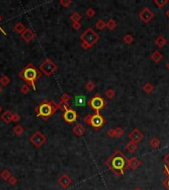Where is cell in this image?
Masks as SVG:
<instances>
[{
	"instance_id": "cell-46",
	"label": "cell",
	"mask_w": 169,
	"mask_h": 190,
	"mask_svg": "<svg viewBox=\"0 0 169 190\" xmlns=\"http://www.w3.org/2000/svg\"><path fill=\"white\" fill-rule=\"evenodd\" d=\"M163 161L165 163V166H169V152L168 154L165 155L164 157V158H163Z\"/></svg>"
},
{
	"instance_id": "cell-42",
	"label": "cell",
	"mask_w": 169,
	"mask_h": 190,
	"mask_svg": "<svg viewBox=\"0 0 169 190\" xmlns=\"http://www.w3.org/2000/svg\"><path fill=\"white\" fill-rule=\"evenodd\" d=\"M21 120V116L19 114L15 113L13 114V117H12V122H15V123H18L19 121Z\"/></svg>"
},
{
	"instance_id": "cell-21",
	"label": "cell",
	"mask_w": 169,
	"mask_h": 190,
	"mask_svg": "<svg viewBox=\"0 0 169 190\" xmlns=\"http://www.w3.org/2000/svg\"><path fill=\"white\" fill-rule=\"evenodd\" d=\"M166 43H167L166 39H165L162 35L158 36L157 38L155 39V44L157 45V47H159V48H163V47L166 45Z\"/></svg>"
},
{
	"instance_id": "cell-19",
	"label": "cell",
	"mask_w": 169,
	"mask_h": 190,
	"mask_svg": "<svg viewBox=\"0 0 169 190\" xmlns=\"http://www.w3.org/2000/svg\"><path fill=\"white\" fill-rule=\"evenodd\" d=\"M126 149L129 152H131V154H134V152L137 149V143H134V142H129L127 145H126Z\"/></svg>"
},
{
	"instance_id": "cell-17",
	"label": "cell",
	"mask_w": 169,
	"mask_h": 190,
	"mask_svg": "<svg viewBox=\"0 0 169 190\" xmlns=\"http://www.w3.org/2000/svg\"><path fill=\"white\" fill-rule=\"evenodd\" d=\"M72 132L77 137H81V136H83L85 133V127L82 126L81 124H76V125L73 127Z\"/></svg>"
},
{
	"instance_id": "cell-8",
	"label": "cell",
	"mask_w": 169,
	"mask_h": 190,
	"mask_svg": "<svg viewBox=\"0 0 169 190\" xmlns=\"http://www.w3.org/2000/svg\"><path fill=\"white\" fill-rule=\"evenodd\" d=\"M77 117H78L77 113H76V111L73 110L72 108L67 109V110L64 111L63 114H62L63 120L65 121V122H66L67 124H72V123H74L75 121L77 120Z\"/></svg>"
},
{
	"instance_id": "cell-32",
	"label": "cell",
	"mask_w": 169,
	"mask_h": 190,
	"mask_svg": "<svg viewBox=\"0 0 169 190\" xmlns=\"http://www.w3.org/2000/svg\"><path fill=\"white\" fill-rule=\"evenodd\" d=\"M153 3L157 5L158 8H163L164 6L168 3V1L167 0H153Z\"/></svg>"
},
{
	"instance_id": "cell-14",
	"label": "cell",
	"mask_w": 169,
	"mask_h": 190,
	"mask_svg": "<svg viewBox=\"0 0 169 190\" xmlns=\"http://www.w3.org/2000/svg\"><path fill=\"white\" fill-rule=\"evenodd\" d=\"M141 166V161L137 157H134L129 160V164H128V169H130L132 170H136Z\"/></svg>"
},
{
	"instance_id": "cell-38",
	"label": "cell",
	"mask_w": 169,
	"mask_h": 190,
	"mask_svg": "<svg viewBox=\"0 0 169 190\" xmlns=\"http://www.w3.org/2000/svg\"><path fill=\"white\" fill-rule=\"evenodd\" d=\"M85 14L88 18H92V17L95 16V10L93 8H88L87 10H86Z\"/></svg>"
},
{
	"instance_id": "cell-35",
	"label": "cell",
	"mask_w": 169,
	"mask_h": 190,
	"mask_svg": "<svg viewBox=\"0 0 169 190\" xmlns=\"http://www.w3.org/2000/svg\"><path fill=\"white\" fill-rule=\"evenodd\" d=\"M20 91L21 93H23L24 95H27L30 91V86L28 84H23L20 87Z\"/></svg>"
},
{
	"instance_id": "cell-44",
	"label": "cell",
	"mask_w": 169,
	"mask_h": 190,
	"mask_svg": "<svg viewBox=\"0 0 169 190\" xmlns=\"http://www.w3.org/2000/svg\"><path fill=\"white\" fill-rule=\"evenodd\" d=\"M72 28L74 30H79L81 28V24L80 22H74V23H72Z\"/></svg>"
},
{
	"instance_id": "cell-3",
	"label": "cell",
	"mask_w": 169,
	"mask_h": 190,
	"mask_svg": "<svg viewBox=\"0 0 169 190\" xmlns=\"http://www.w3.org/2000/svg\"><path fill=\"white\" fill-rule=\"evenodd\" d=\"M58 110V103L54 101H43L36 109L37 116L43 118V120H48L51 115Z\"/></svg>"
},
{
	"instance_id": "cell-4",
	"label": "cell",
	"mask_w": 169,
	"mask_h": 190,
	"mask_svg": "<svg viewBox=\"0 0 169 190\" xmlns=\"http://www.w3.org/2000/svg\"><path fill=\"white\" fill-rule=\"evenodd\" d=\"M80 40L82 48L84 50H88L92 48V46L99 41L100 36L92 28H88L80 35Z\"/></svg>"
},
{
	"instance_id": "cell-13",
	"label": "cell",
	"mask_w": 169,
	"mask_h": 190,
	"mask_svg": "<svg viewBox=\"0 0 169 190\" xmlns=\"http://www.w3.org/2000/svg\"><path fill=\"white\" fill-rule=\"evenodd\" d=\"M35 37H36L35 32H34L33 30L29 29V28H27V29L24 31V33L21 35V38L26 43H30L31 41H33V40L35 39Z\"/></svg>"
},
{
	"instance_id": "cell-16",
	"label": "cell",
	"mask_w": 169,
	"mask_h": 190,
	"mask_svg": "<svg viewBox=\"0 0 169 190\" xmlns=\"http://www.w3.org/2000/svg\"><path fill=\"white\" fill-rule=\"evenodd\" d=\"M12 117H13V113L10 110H6L2 113L1 115V119L4 123L9 124L12 122Z\"/></svg>"
},
{
	"instance_id": "cell-41",
	"label": "cell",
	"mask_w": 169,
	"mask_h": 190,
	"mask_svg": "<svg viewBox=\"0 0 169 190\" xmlns=\"http://www.w3.org/2000/svg\"><path fill=\"white\" fill-rule=\"evenodd\" d=\"M7 182H8V183H9V184H10V185H12V186H13V185H15V184H16V183L18 182V180H17V178H16V177L12 175V176L10 177V178H9V179L7 180Z\"/></svg>"
},
{
	"instance_id": "cell-29",
	"label": "cell",
	"mask_w": 169,
	"mask_h": 190,
	"mask_svg": "<svg viewBox=\"0 0 169 190\" xmlns=\"http://www.w3.org/2000/svg\"><path fill=\"white\" fill-rule=\"evenodd\" d=\"M124 42L127 44V45H132V44L134 43V37L132 36V35H130V34H127V35H125L124 36Z\"/></svg>"
},
{
	"instance_id": "cell-22",
	"label": "cell",
	"mask_w": 169,
	"mask_h": 190,
	"mask_svg": "<svg viewBox=\"0 0 169 190\" xmlns=\"http://www.w3.org/2000/svg\"><path fill=\"white\" fill-rule=\"evenodd\" d=\"M11 176H12V173L10 172V170L8 169H3L1 172H0V177H1L2 179L6 180V181H7Z\"/></svg>"
},
{
	"instance_id": "cell-15",
	"label": "cell",
	"mask_w": 169,
	"mask_h": 190,
	"mask_svg": "<svg viewBox=\"0 0 169 190\" xmlns=\"http://www.w3.org/2000/svg\"><path fill=\"white\" fill-rule=\"evenodd\" d=\"M74 103L77 107H84L87 104V100L84 95H77L74 98Z\"/></svg>"
},
{
	"instance_id": "cell-51",
	"label": "cell",
	"mask_w": 169,
	"mask_h": 190,
	"mask_svg": "<svg viewBox=\"0 0 169 190\" xmlns=\"http://www.w3.org/2000/svg\"><path fill=\"white\" fill-rule=\"evenodd\" d=\"M2 112V107H1V105H0V113Z\"/></svg>"
},
{
	"instance_id": "cell-33",
	"label": "cell",
	"mask_w": 169,
	"mask_h": 190,
	"mask_svg": "<svg viewBox=\"0 0 169 190\" xmlns=\"http://www.w3.org/2000/svg\"><path fill=\"white\" fill-rule=\"evenodd\" d=\"M85 88L87 91L89 92H91V91H93V90L95 89V83L92 81V80H89V81L86 83L85 84Z\"/></svg>"
},
{
	"instance_id": "cell-37",
	"label": "cell",
	"mask_w": 169,
	"mask_h": 190,
	"mask_svg": "<svg viewBox=\"0 0 169 190\" xmlns=\"http://www.w3.org/2000/svg\"><path fill=\"white\" fill-rule=\"evenodd\" d=\"M71 0H60V4L62 6L63 8H67L68 6L71 5Z\"/></svg>"
},
{
	"instance_id": "cell-18",
	"label": "cell",
	"mask_w": 169,
	"mask_h": 190,
	"mask_svg": "<svg viewBox=\"0 0 169 190\" xmlns=\"http://www.w3.org/2000/svg\"><path fill=\"white\" fill-rule=\"evenodd\" d=\"M27 29V28L24 26L23 23H21V22H18V23L15 25L13 30L14 32H16L17 34H19V35H22V34L24 33V31H25Z\"/></svg>"
},
{
	"instance_id": "cell-10",
	"label": "cell",
	"mask_w": 169,
	"mask_h": 190,
	"mask_svg": "<svg viewBox=\"0 0 169 190\" xmlns=\"http://www.w3.org/2000/svg\"><path fill=\"white\" fill-rule=\"evenodd\" d=\"M139 16L140 18V20L143 22H144V23H149V22L154 18V13L150 11L149 8L145 7L140 12Z\"/></svg>"
},
{
	"instance_id": "cell-24",
	"label": "cell",
	"mask_w": 169,
	"mask_h": 190,
	"mask_svg": "<svg viewBox=\"0 0 169 190\" xmlns=\"http://www.w3.org/2000/svg\"><path fill=\"white\" fill-rule=\"evenodd\" d=\"M160 144H161V142L159 141L157 138H152L149 142L150 147H151L152 149H158L159 147H160Z\"/></svg>"
},
{
	"instance_id": "cell-30",
	"label": "cell",
	"mask_w": 169,
	"mask_h": 190,
	"mask_svg": "<svg viewBox=\"0 0 169 190\" xmlns=\"http://www.w3.org/2000/svg\"><path fill=\"white\" fill-rule=\"evenodd\" d=\"M95 27H96L98 30H104L106 28V23L102 19H100V20H98L96 22V24H95Z\"/></svg>"
},
{
	"instance_id": "cell-28",
	"label": "cell",
	"mask_w": 169,
	"mask_h": 190,
	"mask_svg": "<svg viewBox=\"0 0 169 190\" xmlns=\"http://www.w3.org/2000/svg\"><path fill=\"white\" fill-rule=\"evenodd\" d=\"M9 83H10V78L7 75H2L0 77V84L2 86H7Z\"/></svg>"
},
{
	"instance_id": "cell-48",
	"label": "cell",
	"mask_w": 169,
	"mask_h": 190,
	"mask_svg": "<svg viewBox=\"0 0 169 190\" xmlns=\"http://www.w3.org/2000/svg\"><path fill=\"white\" fill-rule=\"evenodd\" d=\"M165 15H166L167 18H169V8L166 10V12H165Z\"/></svg>"
},
{
	"instance_id": "cell-50",
	"label": "cell",
	"mask_w": 169,
	"mask_h": 190,
	"mask_svg": "<svg viewBox=\"0 0 169 190\" xmlns=\"http://www.w3.org/2000/svg\"><path fill=\"white\" fill-rule=\"evenodd\" d=\"M134 190H141V189H140V187H137V188H134Z\"/></svg>"
},
{
	"instance_id": "cell-9",
	"label": "cell",
	"mask_w": 169,
	"mask_h": 190,
	"mask_svg": "<svg viewBox=\"0 0 169 190\" xmlns=\"http://www.w3.org/2000/svg\"><path fill=\"white\" fill-rule=\"evenodd\" d=\"M105 124V119L101 116L100 113H95L91 117V124L90 126L93 127V129L98 130Z\"/></svg>"
},
{
	"instance_id": "cell-20",
	"label": "cell",
	"mask_w": 169,
	"mask_h": 190,
	"mask_svg": "<svg viewBox=\"0 0 169 190\" xmlns=\"http://www.w3.org/2000/svg\"><path fill=\"white\" fill-rule=\"evenodd\" d=\"M151 60L154 61V63H159L161 60H162V58H163V55H162V54L159 51H154L152 52V55H151Z\"/></svg>"
},
{
	"instance_id": "cell-26",
	"label": "cell",
	"mask_w": 169,
	"mask_h": 190,
	"mask_svg": "<svg viewBox=\"0 0 169 190\" xmlns=\"http://www.w3.org/2000/svg\"><path fill=\"white\" fill-rule=\"evenodd\" d=\"M81 15L77 13V12H73V13L70 15V20L72 21V23H74V22H80L81 20Z\"/></svg>"
},
{
	"instance_id": "cell-5",
	"label": "cell",
	"mask_w": 169,
	"mask_h": 190,
	"mask_svg": "<svg viewBox=\"0 0 169 190\" xmlns=\"http://www.w3.org/2000/svg\"><path fill=\"white\" fill-rule=\"evenodd\" d=\"M57 64L54 63L51 58H46L40 65V71L42 73H44L45 75L51 76L57 71Z\"/></svg>"
},
{
	"instance_id": "cell-43",
	"label": "cell",
	"mask_w": 169,
	"mask_h": 190,
	"mask_svg": "<svg viewBox=\"0 0 169 190\" xmlns=\"http://www.w3.org/2000/svg\"><path fill=\"white\" fill-rule=\"evenodd\" d=\"M91 117H92V115L90 114H87L86 116L84 117V121H85V123L87 124V125L90 126V124H91Z\"/></svg>"
},
{
	"instance_id": "cell-52",
	"label": "cell",
	"mask_w": 169,
	"mask_h": 190,
	"mask_svg": "<svg viewBox=\"0 0 169 190\" xmlns=\"http://www.w3.org/2000/svg\"><path fill=\"white\" fill-rule=\"evenodd\" d=\"M1 92H2V88L0 87V93H1Z\"/></svg>"
},
{
	"instance_id": "cell-49",
	"label": "cell",
	"mask_w": 169,
	"mask_h": 190,
	"mask_svg": "<svg viewBox=\"0 0 169 190\" xmlns=\"http://www.w3.org/2000/svg\"><path fill=\"white\" fill-rule=\"evenodd\" d=\"M166 68H167V69L169 70V61H168V63L166 64Z\"/></svg>"
},
{
	"instance_id": "cell-25",
	"label": "cell",
	"mask_w": 169,
	"mask_h": 190,
	"mask_svg": "<svg viewBox=\"0 0 169 190\" xmlns=\"http://www.w3.org/2000/svg\"><path fill=\"white\" fill-rule=\"evenodd\" d=\"M106 27L108 28L109 30H111V31L115 30L117 28V22L114 19H109L108 22L106 23Z\"/></svg>"
},
{
	"instance_id": "cell-39",
	"label": "cell",
	"mask_w": 169,
	"mask_h": 190,
	"mask_svg": "<svg viewBox=\"0 0 169 190\" xmlns=\"http://www.w3.org/2000/svg\"><path fill=\"white\" fill-rule=\"evenodd\" d=\"M164 170H165V173L167 174V179L165 180V182H164V184L165 186L169 189V169H168V166H164Z\"/></svg>"
},
{
	"instance_id": "cell-2",
	"label": "cell",
	"mask_w": 169,
	"mask_h": 190,
	"mask_svg": "<svg viewBox=\"0 0 169 190\" xmlns=\"http://www.w3.org/2000/svg\"><path fill=\"white\" fill-rule=\"evenodd\" d=\"M19 76L25 81L29 86H31L34 90H36V81L41 77V73L34 64H29L25 68L20 71Z\"/></svg>"
},
{
	"instance_id": "cell-34",
	"label": "cell",
	"mask_w": 169,
	"mask_h": 190,
	"mask_svg": "<svg viewBox=\"0 0 169 190\" xmlns=\"http://www.w3.org/2000/svg\"><path fill=\"white\" fill-rule=\"evenodd\" d=\"M105 95H106L107 98L112 99V98H114V96L116 95V93H115V91H114L112 88H109V89H107L106 91H105Z\"/></svg>"
},
{
	"instance_id": "cell-1",
	"label": "cell",
	"mask_w": 169,
	"mask_h": 190,
	"mask_svg": "<svg viewBox=\"0 0 169 190\" xmlns=\"http://www.w3.org/2000/svg\"><path fill=\"white\" fill-rule=\"evenodd\" d=\"M128 157L120 151L114 152L106 161V166L118 176H121L125 173L126 169H128Z\"/></svg>"
},
{
	"instance_id": "cell-6",
	"label": "cell",
	"mask_w": 169,
	"mask_h": 190,
	"mask_svg": "<svg viewBox=\"0 0 169 190\" xmlns=\"http://www.w3.org/2000/svg\"><path fill=\"white\" fill-rule=\"evenodd\" d=\"M87 104L93 109L95 113H99L101 109H103L106 106V102L99 94H95L93 97L87 102Z\"/></svg>"
},
{
	"instance_id": "cell-23",
	"label": "cell",
	"mask_w": 169,
	"mask_h": 190,
	"mask_svg": "<svg viewBox=\"0 0 169 190\" xmlns=\"http://www.w3.org/2000/svg\"><path fill=\"white\" fill-rule=\"evenodd\" d=\"M153 90H154V87H153V85L150 82H146L145 84L143 85V91L147 93V94H151Z\"/></svg>"
},
{
	"instance_id": "cell-12",
	"label": "cell",
	"mask_w": 169,
	"mask_h": 190,
	"mask_svg": "<svg viewBox=\"0 0 169 190\" xmlns=\"http://www.w3.org/2000/svg\"><path fill=\"white\" fill-rule=\"evenodd\" d=\"M57 182H58V184L61 186V187L64 188V189H66V188H68L70 185H71L72 179L70 178V177L67 175V174L63 173V174H61L60 177L58 178Z\"/></svg>"
},
{
	"instance_id": "cell-36",
	"label": "cell",
	"mask_w": 169,
	"mask_h": 190,
	"mask_svg": "<svg viewBox=\"0 0 169 190\" xmlns=\"http://www.w3.org/2000/svg\"><path fill=\"white\" fill-rule=\"evenodd\" d=\"M115 130H116V137L117 138H122V137L125 135V131L123 130L121 127H117Z\"/></svg>"
},
{
	"instance_id": "cell-40",
	"label": "cell",
	"mask_w": 169,
	"mask_h": 190,
	"mask_svg": "<svg viewBox=\"0 0 169 190\" xmlns=\"http://www.w3.org/2000/svg\"><path fill=\"white\" fill-rule=\"evenodd\" d=\"M70 100V96L67 93H63L60 97V102H68Z\"/></svg>"
},
{
	"instance_id": "cell-11",
	"label": "cell",
	"mask_w": 169,
	"mask_h": 190,
	"mask_svg": "<svg viewBox=\"0 0 169 190\" xmlns=\"http://www.w3.org/2000/svg\"><path fill=\"white\" fill-rule=\"evenodd\" d=\"M143 134L141 133L137 128H134L130 133V135H129V139H130L132 142L137 143V144L140 143L141 140H143Z\"/></svg>"
},
{
	"instance_id": "cell-47",
	"label": "cell",
	"mask_w": 169,
	"mask_h": 190,
	"mask_svg": "<svg viewBox=\"0 0 169 190\" xmlns=\"http://www.w3.org/2000/svg\"><path fill=\"white\" fill-rule=\"evenodd\" d=\"M0 21H1V17H0ZM0 32H1L3 35H7V34H6V32H4V30H3L2 28H1V26H0Z\"/></svg>"
},
{
	"instance_id": "cell-31",
	"label": "cell",
	"mask_w": 169,
	"mask_h": 190,
	"mask_svg": "<svg viewBox=\"0 0 169 190\" xmlns=\"http://www.w3.org/2000/svg\"><path fill=\"white\" fill-rule=\"evenodd\" d=\"M69 108H70V106H69L68 102H60V103H58V109H60L61 111L64 112Z\"/></svg>"
},
{
	"instance_id": "cell-7",
	"label": "cell",
	"mask_w": 169,
	"mask_h": 190,
	"mask_svg": "<svg viewBox=\"0 0 169 190\" xmlns=\"http://www.w3.org/2000/svg\"><path fill=\"white\" fill-rule=\"evenodd\" d=\"M30 142L36 148H41L43 145L47 143V137L40 131H36L32 136L30 137Z\"/></svg>"
},
{
	"instance_id": "cell-27",
	"label": "cell",
	"mask_w": 169,
	"mask_h": 190,
	"mask_svg": "<svg viewBox=\"0 0 169 190\" xmlns=\"http://www.w3.org/2000/svg\"><path fill=\"white\" fill-rule=\"evenodd\" d=\"M24 128L21 126V125H17V126H15L14 127V129H13V133L15 134V135H17V136H21L22 134L24 133Z\"/></svg>"
},
{
	"instance_id": "cell-45",
	"label": "cell",
	"mask_w": 169,
	"mask_h": 190,
	"mask_svg": "<svg viewBox=\"0 0 169 190\" xmlns=\"http://www.w3.org/2000/svg\"><path fill=\"white\" fill-rule=\"evenodd\" d=\"M108 135L109 137H111V138H114V137H116V130L115 129H111L108 131Z\"/></svg>"
}]
</instances>
